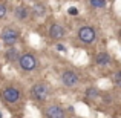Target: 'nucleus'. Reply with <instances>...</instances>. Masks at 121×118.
Listing matches in <instances>:
<instances>
[{
    "instance_id": "nucleus-1",
    "label": "nucleus",
    "mask_w": 121,
    "mask_h": 118,
    "mask_svg": "<svg viewBox=\"0 0 121 118\" xmlns=\"http://www.w3.org/2000/svg\"><path fill=\"white\" fill-rule=\"evenodd\" d=\"M31 100L37 101V103H44L48 98L51 97V86L44 81H39V83H34L31 86Z\"/></svg>"
},
{
    "instance_id": "nucleus-2",
    "label": "nucleus",
    "mask_w": 121,
    "mask_h": 118,
    "mask_svg": "<svg viewBox=\"0 0 121 118\" xmlns=\"http://www.w3.org/2000/svg\"><path fill=\"white\" fill-rule=\"evenodd\" d=\"M17 63H18V68L25 72H32L39 68V58H37V55H34L31 52L20 54Z\"/></svg>"
},
{
    "instance_id": "nucleus-3",
    "label": "nucleus",
    "mask_w": 121,
    "mask_h": 118,
    "mask_svg": "<svg viewBox=\"0 0 121 118\" xmlns=\"http://www.w3.org/2000/svg\"><path fill=\"white\" fill-rule=\"evenodd\" d=\"M0 40L5 46H12L20 40V31L14 26H5L0 32Z\"/></svg>"
},
{
    "instance_id": "nucleus-4",
    "label": "nucleus",
    "mask_w": 121,
    "mask_h": 118,
    "mask_svg": "<svg viewBox=\"0 0 121 118\" xmlns=\"http://www.w3.org/2000/svg\"><path fill=\"white\" fill-rule=\"evenodd\" d=\"M77 39L83 44H92L94 41H97V31L92 26H89V25L80 26L77 31Z\"/></svg>"
},
{
    "instance_id": "nucleus-5",
    "label": "nucleus",
    "mask_w": 121,
    "mask_h": 118,
    "mask_svg": "<svg viewBox=\"0 0 121 118\" xmlns=\"http://www.w3.org/2000/svg\"><path fill=\"white\" fill-rule=\"evenodd\" d=\"M0 97H2V100L5 101L6 104H15V103L20 101L22 92H20V89L15 87V86H6V87L2 91Z\"/></svg>"
},
{
    "instance_id": "nucleus-6",
    "label": "nucleus",
    "mask_w": 121,
    "mask_h": 118,
    "mask_svg": "<svg viewBox=\"0 0 121 118\" xmlns=\"http://www.w3.org/2000/svg\"><path fill=\"white\" fill-rule=\"evenodd\" d=\"M61 83L69 89H74L80 84V75L74 69H65L61 72Z\"/></svg>"
},
{
    "instance_id": "nucleus-7",
    "label": "nucleus",
    "mask_w": 121,
    "mask_h": 118,
    "mask_svg": "<svg viewBox=\"0 0 121 118\" xmlns=\"http://www.w3.org/2000/svg\"><path fill=\"white\" fill-rule=\"evenodd\" d=\"M48 34H49V39H51V40L60 41V40H63V39L66 37V29L63 28V25L58 23V22H54V23L49 26Z\"/></svg>"
},
{
    "instance_id": "nucleus-8",
    "label": "nucleus",
    "mask_w": 121,
    "mask_h": 118,
    "mask_svg": "<svg viewBox=\"0 0 121 118\" xmlns=\"http://www.w3.org/2000/svg\"><path fill=\"white\" fill-rule=\"evenodd\" d=\"M43 114L48 118H63V117L66 115L65 109H63L60 104H49V106H46Z\"/></svg>"
},
{
    "instance_id": "nucleus-9",
    "label": "nucleus",
    "mask_w": 121,
    "mask_h": 118,
    "mask_svg": "<svg viewBox=\"0 0 121 118\" xmlns=\"http://www.w3.org/2000/svg\"><path fill=\"white\" fill-rule=\"evenodd\" d=\"M14 15L18 22H25V20H28L29 15H31V8L28 5H17L15 9H14Z\"/></svg>"
},
{
    "instance_id": "nucleus-10",
    "label": "nucleus",
    "mask_w": 121,
    "mask_h": 118,
    "mask_svg": "<svg viewBox=\"0 0 121 118\" xmlns=\"http://www.w3.org/2000/svg\"><path fill=\"white\" fill-rule=\"evenodd\" d=\"M31 14H32L34 17H39V18L46 17V14H48V6L44 5L43 2H34L32 6H31Z\"/></svg>"
},
{
    "instance_id": "nucleus-11",
    "label": "nucleus",
    "mask_w": 121,
    "mask_h": 118,
    "mask_svg": "<svg viewBox=\"0 0 121 118\" xmlns=\"http://www.w3.org/2000/svg\"><path fill=\"white\" fill-rule=\"evenodd\" d=\"M110 63H112V55L109 52H106V51H101V52H98L95 55V65L97 66L104 68V66H109Z\"/></svg>"
},
{
    "instance_id": "nucleus-12",
    "label": "nucleus",
    "mask_w": 121,
    "mask_h": 118,
    "mask_svg": "<svg viewBox=\"0 0 121 118\" xmlns=\"http://www.w3.org/2000/svg\"><path fill=\"white\" fill-rule=\"evenodd\" d=\"M6 48H8V49L5 51V58L8 60L9 63H15L18 60V55H20L17 48H15L14 44H12V46H6Z\"/></svg>"
},
{
    "instance_id": "nucleus-13",
    "label": "nucleus",
    "mask_w": 121,
    "mask_h": 118,
    "mask_svg": "<svg viewBox=\"0 0 121 118\" xmlns=\"http://www.w3.org/2000/svg\"><path fill=\"white\" fill-rule=\"evenodd\" d=\"M89 5L95 9H103V8H106L107 0H89Z\"/></svg>"
},
{
    "instance_id": "nucleus-14",
    "label": "nucleus",
    "mask_w": 121,
    "mask_h": 118,
    "mask_svg": "<svg viewBox=\"0 0 121 118\" xmlns=\"http://www.w3.org/2000/svg\"><path fill=\"white\" fill-rule=\"evenodd\" d=\"M112 81H113V84H115L118 89H121V69H118V71L113 72V75H112Z\"/></svg>"
},
{
    "instance_id": "nucleus-15",
    "label": "nucleus",
    "mask_w": 121,
    "mask_h": 118,
    "mask_svg": "<svg viewBox=\"0 0 121 118\" xmlns=\"http://www.w3.org/2000/svg\"><path fill=\"white\" fill-rule=\"evenodd\" d=\"M86 97L87 98H98L100 97V91H98L97 87H87V91H86Z\"/></svg>"
},
{
    "instance_id": "nucleus-16",
    "label": "nucleus",
    "mask_w": 121,
    "mask_h": 118,
    "mask_svg": "<svg viewBox=\"0 0 121 118\" xmlns=\"http://www.w3.org/2000/svg\"><path fill=\"white\" fill-rule=\"evenodd\" d=\"M6 14H8V5L5 2H0V20L6 17Z\"/></svg>"
},
{
    "instance_id": "nucleus-17",
    "label": "nucleus",
    "mask_w": 121,
    "mask_h": 118,
    "mask_svg": "<svg viewBox=\"0 0 121 118\" xmlns=\"http://www.w3.org/2000/svg\"><path fill=\"white\" fill-rule=\"evenodd\" d=\"M55 49L60 51V52H66V51H68V49H66V46H65V44H61V43H57L55 44Z\"/></svg>"
},
{
    "instance_id": "nucleus-18",
    "label": "nucleus",
    "mask_w": 121,
    "mask_h": 118,
    "mask_svg": "<svg viewBox=\"0 0 121 118\" xmlns=\"http://www.w3.org/2000/svg\"><path fill=\"white\" fill-rule=\"evenodd\" d=\"M68 14H69V15H74V17H75V15H78V9H77V8H69V9H68Z\"/></svg>"
},
{
    "instance_id": "nucleus-19",
    "label": "nucleus",
    "mask_w": 121,
    "mask_h": 118,
    "mask_svg": "<svg viewBox=\"0 0 121 118\" xmlns=\"http://www.w3.org/2000/svg\"><path fill=\"white\" fill-rule=\"evenodd\" d=\"M120 39H121V29H120Z\"/></svg>"
},
{
    "instance_id": "nucleus-20",
    "label": "nucleus",
    "mask_w": 121,
    "mask_h": 118,
    "mask_svg": "<svg viewBox=\"0 0 121 118\" xmlns=\"http://www.w3.org/2000/svg\"><path fill=\"white\" fill-rule=\"evenodd\" d=\"M0 117H2V112H0Z\"/></svg>"
}]
</instances>
